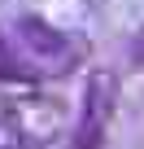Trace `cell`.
Returning a JSON list of instances; mask_svg holds the SVG:
<instances>
[{
    "mask_svg": "<svg viewBox=\"0 0 144 149\" xmlns=\"http://www.w3.org/2000/svg\"><path fill=\"white\" fill-rule=\"evenodd\" d=\"M114 110H118V74L109 66H96L83 84V105H79V118L65 136V149H105Z\"/></svg>",
    "mask_w": 144,
    "mask_h": 149,
    "instance_id": "cell-1",
    "label": "cell"
},
{
    "mask_svg": "<svg viewBox=\"0 0 144 149\" xmlns=\"http://www.w3.org/2000/svg\"><path fill=\"white\" fill-rule=\"evenodd\" d=\"M9 40L13 48L22 53V61L31 66V74H65L70 66L79 61V48L74 40H65V31L48 26L44 18H18L9 26Z\"/></svg>",
    "mask_w": 144,
    "mask_h": 149,
    "instance_id": "cell-2",
    "label": "cell"
},
{
    "mask_svg": "<svg viewBox=\"0 0 144 149\" xmlns=\"http://www.w3.org/2000/svg\"><path fill=\"white\" fill-rule=\"evenodd\" d=\"M22 79H35L31 66L22 61V53L13 48L9 31H0V84H22Z\"/></svg>",
    "mask_w": 144,
    "mask_h": 149,
    "instance_id": "cell-3",
    "label": "cell"
},
{
    "mask_svg": "<svg viewBox=\"0 0 144 149\" xmlns=\"http://www.w3.org/2000/svg\"><path fill=\"white\" fill-rule=\"evenodd\" d=\"M0 149H26L22 145V132H18V118H13V101L0 97Z\"/></svg>",
    "mask_w": 144,
    "mask_h": 149,
    "instance_id": "cell-4",
    "label": "cell"
}]
</instances>
